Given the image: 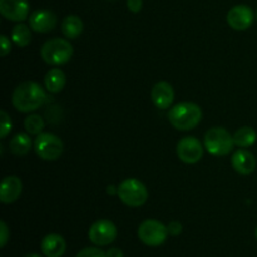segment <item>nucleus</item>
<instances>
[{
  "label": "nucleus",
  "instance_id": "1",
  "mask_svg": "<svg viewBox=\"0 0 257 257\" xmlns=\"http://www.w3.org/2000/svg\"><path fill=\"white\" fill-rule=\"evenodd\" d=\"M47 102V93L35 82H23L14 89L12 103L20 113H30L39 109Z\"/></svg>",
  "mask_w": 257,
  "mask_h": 257
},
{
  "label": "nucleus",
  "instance_id": "2",
  "mask_svg": "<svg viewBox=\"0 0 257 257\" xmlns=\"http://www.w3.org/2000/svg\"><path fill=\"white\" fill-rule=\"evenodd\" d=\"M168 120L176 130L191 131L197 127L202 120V110L196 103H178L168 112Z\"/></svg>",
  "mask_w": 257,
  "mask_h": 257
},
{
  "label": "nucleus",
  "instance_id": "3",
  "mask_svg": "<svg viewBox=\"0 0 257 257\" xmlns=\"http://www.w3.org/2000/svg\"><path fill=\"white\" fill-rule=\"evenodd\" d=\"M73 45L63 38H53L47 40L40 49V57L47 64L63 65L69 62L73 57Z\"/></svg>",
  "mask_w": 257,
  "mask_h": 257
},
{
  "label": "nucleus",
  "instance_id": "4",
  "mask_svg": "<svg viewBox=\"0 0 257 257\" xmlns=\"http://www.w3.org/2000/svg\"><path fill=\"white\" fill-rule=\"evenodd\" d=\"M206 151L212 156H227L233 150V136L226 128L213 127L206 132L203 138Z\"/></svg>",
  "mask_w": 257,
  "mask_h": 257
},
{
  "label": "nucleus",
  "instance_id": "5",
  "mask_svg": "<svg viewBox=\"0 0 257 257\" xmlns=\"http://www.w3.org/2000/svg\"><path fill=\"white\" fill-rule=\"evenodd\" d=\"M118 197L130 207H141L147 201L148 191L137 178H127L118 186Z\"/></svg>",
  "mask_w": 257,
  "mask_h": 257
},
{
  "label": "nucleus",
  "instance_id": "6",
  "mask_svg": "<svg viewBox=\"0 0 257 257\" xmlns=\"http://www.w3.org/2000/svg\"><path fill=\"white\" fill-rule=\"evenodd\" d=\"M34 150L38 157L44 161H55L64 151L63 141L58 136L49 132H42L34 141Z\"/></svg>",
  "mask_w": 257,
  "mask_h": 257
},
{
  "label": "nucleus",
  "instance_id": "7",
  "mask_svg": "<svg viewBox=\"0 0 257 257\" xmlns=\"http://www.w3.org/2000/svg\"><path fill=\"white\" fill-rule=\"evenodd\" d=\"M141 242L150 247H157L163 245L168 237L167 226L157 220H146L140 225L137 231Z\"/></svg>",
  "mask_w": 257,
  "mask_h": 257
},
{
  "label": "nucleus",
  "instance_id": "8",
  "mask_svg": "<svg viewBox=\"0 0 257 257\" xmlns=\"http://www.w3.org/2000/svg\"><path fill=\"white\" fill-rule=\"evenodd\" d=\"M118 236L117 226L109 220H98L90 226L88 237L94 245L108 246L114 242Z\"/></svg>",
  "mask_w": 257,
  "mask_h": 257
},
{
  "label": "nucleus",
  "instance_id": "9",
  "mask_svg": "<svg viewBox=\"0 0 257 257\" xmlns=\"http://www.w3.org/2000/svg\"><path fill=\"white\" fill-rule=\"evenodd\" d=\"M176 152H177L178 158L182 162L193 165V163H197L202 158L203 146L200 140L192 137V136H187V137H183L178 141Z\"/></svg>",
  "mask_w": 257,
  "mask_h": 257
},
{
  "label": "nucleus",
  "instance_id": "10",
  "mask_svg": "<svg viewBox=\"0 0 257 257\" xmlns=\"http://www.w3.org/2000/svg\"><path fill=\"white\" fill-rule=\"evenodd\" d=\"M253 15L252 9L248 5H235L231 8L227 13V24L230 25L232 29L242 32V30L248 29L253 23Z\"/></svg>",
  "mask_w": 257,
  "mask_h": 257
},
{
  "label": "nucleus",
  "instance_id": "11",
  "mask_svg": "<svg viewBox=\"0 0 257 257\" xmlns=\"http://www.w3.org/2000/svg\"><path fill=\"white\" fill-rule=\"evenodd\" d=\"M0 13L10 22H24L29 17L28 0H0Z\"/></svg>",
  "mask_w": 257,
  "mask_h": 257
},
{
  "label": "nucleus",
  "instance_id": "12",
  "mask_svg": "<svg viewBox=\"0 0 257 257\" xmlns=\"http://www.w3.org/2000/svg\"><path fill=\"white\" fill-rule=\"evenodd\" d=\"M57 15L48 9L35 10L29 17V27L37 33H49L57 27Z\"/></svg>",
  "mask_w": 257,
  "mask_h": 257
},
{
  "label": "nucleus",
  "instance_id": "13",
  "mask_svg": "<svg viewBox=\"0 0 257 257\" xmlns=\"http://www.w3.org/2000/svg\"><path fill=\"white\" fill-rule=\"evenodd\" d=\"M151 99L158 109H167L175 99V92L168 82H158L151 90Z\"/></svg>",
  "mask_w": 257,
  "mask_h": 257
},
{
  "label": "nucleus",
  "instance_id": "14",
  "mask_svg": "<svg viewBox=\"0 0 257 257\" xmlns=\"http://www.w3.org/2000/svg\"><path fill=\"white\" fill-rule=\"evenodd\" d=\"M23 191L22 180L17 176H7L3 178L0 187V201L5 205L13 203L19 198Z\"/></svg>",
  "mask_w": 257,
  "mask_h": 257
},
{
  "label": "nucleus",
  "instance_id": "15",
  "mask_svg": "<svg viewBox=\"0 0 257 257\" xmlns=\"http://www.w3.org/2000/svg\"><path fill=\"white\" fill-rule=\"evenodd\" d=\"M231 163H232L233 170L240 173V175H250L256 168L255 156L250 151L243 150V148L233 153L232 158H231Z\"/></svg>",
  "mask_w": 257,
  "mask_h": 257
},
{
  "label": "nucleus",
  "instance_id": "16",
  "mask_svg": "<svg viewBox=\"0 0 257 257\" xmlns=\"http://www.w3.org/2000/svg\"><path fill=\"white\" fill-rule=\"evenodd\" d=\"M40 248L47 257H62L67 250V243L58 233H49L42 240Z\"/></svg>",
  "mask_w": 257,
  "mask_h": 257
},
{
  "label": "nucleus",
  "instance_id": "17",
  "mask_svg": "<svg viewBox=\"0 0 257 257\" xmlns=\"http://www.w3.org/2000/svg\"><path fill=\"white\" fill-rule=\"evenodd\" d=\"M67 83V77H65L64 72L59 68H53L49 72L45 74L44 77V85L47 90L53 94L62 92Z\"/></svg>",
  "mask_w": 257,
  "mask_h": 257
},
{
  "label": "nucleus",
  "instance_id": "18",
  "mask_svg": "<svg viewBox=\"0 0 257 257\" xmlns=\"http://www.w3.org/2000/svg\"><path fill=\"white\" fill-rule=\"evenodd\" d=\"M82 19L78 15H68L62 22V33L68 39H77L83 32Z\"/></svg>",
  "mask_w": 257,
  "mask_h": 257
},
{
  "label": "nucleus",
  "instance_id": "19",
  "mask_svg": "<svg viewBox=\"0 0 257 257\" xmlns=\"http://www.w3.org/2000/svg\"><path fill=\"white\" fill-rule=\"evenodd\" d=\"M32 148L29 133H18L10 140L9 150L14 156H25Z\"/></svg>",
  "mask_w": 257,
  "mask_h": 257
},
{
  "label": "nucleus",
  "instance_id": "20",
  "mask_svg": "<svg viewBox=\"0 0 257 257\" xmlns=\"http://www.w3.org/2000/svg\"><path fill=\"white\" fill-rule=\"evenodd\" d=\"M257 140V133L251 127H241L233 135V142L235 146L240 148L251 147Z\"/></svg>",
  "mask_w": 257,
  "mask_h": 257
},
{
  "label": "nucleus",
  "instance_id": "21",
  "mask_svg": "<svg viewBox=\"0 0 257 257\" xmlns=\"http://www.w3.org/2000/svg\"><path fill=\"white\" fill-rule=\"evenodd\" d=\"M30 40H32V33H30V29L28 25L19 23V24H17L13 28L12 42L15 45H18L20 48H24L29 44Z\"/></svg>",
  "mask_w": 257,
  "mask_h": 257
},
{
  "label": "nucleus",
  "instance_id": "22",
  "mask_svg": "<svg viewBox=\"0 0 257 257\" xmlns=\"http://www.w3.org/2000/svg\"><path fill=\"white\" fill-rule=\"evenodd\" d=\"M44 127H45L44 119L38 114L28 115L24 120V128L25 131H27V133H29V135L38 136L39 133H42V131L44 130Z\"/></svg>",
  "mask_w": 257,
  "mask_h": 257
},
{
  "label": "nucleus",
  "instance_id": "23",
  "mask_svg": "<svg viewBox=\"0 0 257 257\" xmlns=\"http://www.w3.org/2000/svg\"><path fill=\"white\" fill-rule=\"evenodd\" d=\"M0 117H2V125H0V137L5 138L12 131V120H10L9 114L5 110L0 112Z\"/></svg>",
  "mask_w": 257,
  "mask_h": 257
},
{
  "label": "nucleus",
  "instance_id": "24",
  "mask_svg": "<svg viewBox=\"0 0 257 257\" xmlns=\"http://www.w3.org/2000/svg\"><path fill=\"white\" fill-rule=\"evenodd\" d=\"M75 257H105V252L97 247H85L79 251Z\"/></svg>",
  "mask_w": 257,
  "mask_h": 257
},
{
  "label": "nucleus",
  "instance_id": "25",
  "mask_svg": "<svg viewBox=\"0 0 257 257\" xmlns=\"http://www.w3.org/2000/svg\"><path fill=\"white\" fill-rule=\"evenodd\" d=\"M9 228H8L5 221H0V247H5L8 240H9Z\"/></svg>",
  "mask_w": 257,
  "mask_h": 257
},
{
  "label": "nucleus",
  "instance_id": "26",
  "mask_svg": "<svg viewBox=\"0 0 257 257\" xmlns=\"http://www.w3.org/2000/svg\"><path fill=\"white\" fill-rule=\"evenodd\" d=\"M0 40H2L0 54H2V57H7L10 53V50H12V43H10V39L7 35H2V37H0Z\"/></svg>",
  "mask_w": 257,
  "mask_h": 257
},
{
  "label": "nucleus",
  "instance_id": "27",
  "mask_svg": "<svg viewBox=\"0 0 257 257\" xmlns=\"http://www.w3.org/2000/svg\"><path fill=\"white\" fill-rule=\"evenodd\" d=\"M167 230L171 236H178L182 232V225L178 221H172V222H170L167 225Z\"/></svg>",
  "mask_w": 257,
  "mask_h": 257
},
{
  "label": "nucleus",
  "instance_id": "28",
  "mask_svg": "<svg viewBox=\"0 0 257 257\" xmlns=\"http://www.w3.org/2000/svg\"><path fill=\"white\" fill-rule=\"evenodd\" d=\"M127 7L130 12L140 13L143 7V2L142 0H127Z\"/></svg>",
  "mask_w": 257,
  "mask_h": 257
},
{
  "label": "nucleus",
  "instance_id": "29",
  "mask_svg": "<svg viewBox=\"0 0 257 257\" xmlns=\"http://www.w3.org/2000/svg\"><path fill=\"white\" fill-rule=\"evenodd\" d=\"M105 257H124L119 248H110L105 252Z\"/></svg>",
  "mask_w": 257,
  "mask_h": 257
},
{
  "label": "nucleus",
  "instance_id": "30",
  "mask_svg": "<svg viewBox=\"0 0 257 257\" xmlns=\"http://www.w3.org/2000/svg\"><path fill=\"white\" fill-rule=\"evenodd\" d=\"M107 192L109 193V195H118V187H115V186H108L107 187Z\"/></svg>",
  "mask_w": 257,
  "mask_h": 257
},
{
  "label": "nucleus",
  "instance_id": "31",
  "mask_svg": "<svg viewBox=\"0 0 257 257\" xmlns=\"http://www.w3.org/2000/svg\"><path fill=\"white\" fill-rule=\"evenodd\" d=\"M24 257H42V256L38 255V253H28V255L24 256Z\"/></svg>",
  "mask_w": 257,
  "mask_h": 257
},
{
  "label": "nucleus",
  "instance_id": "32",
  "mask_svg": "<svg viewBox=\"0 0 257 257\" xmlns=\"http://www.w3.org/2000/svg\"><path fill=\"white\" fill-rule=\"evenodd\" d=\"M255 233H256V240H257V227H256V232Z\"/></svg>",
  "mask_w": 257,
  "mask_h": 257
},
{
  "label": "nucleus",
  "instance_id": "33",
  "mask_svg": "<svg viewBox=\"0 0 257 257\" xmlns=\"http://www.w3.org/2000/svg\"><path fill=\"white\" fill-rule=\"evenodd\" d=\"M256 18H257V13H256Z\"/></svg>",
  "mask_w": 257,
  "mask_h": 257
}]
</instances>
